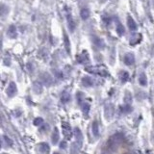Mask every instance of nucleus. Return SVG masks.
Masks as SVG:
<instances>
[{
	"label": "nucleus",
	"instance_id": "obj_18",
	"mask_svg": "<svg viewBox=\"0 0 154 154\" xmlns=\"http://www.w3.org/2000/svg\"><path fill=\"white\" fill-rule=\"evenodd\" d=\"M90 10L88 8H84L81 10V12H80V16H81V19L83 20H86V19H88L90 17Z\"/></svg>",
	"mask_w": 154,
	"mask_h": 154
},
{
	"label": "nucleus",
	"instance_id": "obj_16",
	"mask_svg": "<svg viewBox=\"0 0 154 154\" xmlns=\"http://www.w3.org/2000/svg\"><path fill=\"white\" fill-rule=\"evenodd\" d=\"M93 44L96 45L97 47H99V48H103L104 47V41H103L102 39H100V38H97V37H93Z\"/></svg>",
	"mask_w": 154,
	"mask_h": 154
},
{
	"label": "nucleus",
	"instance_id": "obj_17",
	"mask_svg": "<svg viewBox=\"0 0 154 154\" xmlns=\"http://www.w3.org/2000/svg\"><path fill=\"white\" fill-rule=\"evenodd\" d=\"M73 133H74V136H75V138H76V141H77V142H79V143H82L83 135H82V133H81V131H80L79 128L75 127V128H74V130H73Z\"/></svg>",
	"mask_w": 154,
	"mask_h": 154
},
{
	"label": "nucleus",
	"instance_id": "obj_13",
	"mask_svg": "<svg viewBox=\"0 0 154 154\" xmlns=\"http://www.w3.org/2000/svg\"><path fill=\"white\" fill-rule=\"evenodd\" d=\"M39 149H40V151H41L42 153L48 154L49 150H50V147H49L48 143H41L39 145Z\"/></svg>",
	"mask_w": 154,
	"mask_h": 154
},
{
	"label": "nucleus",
	"instance_id": "obj_8",
	"mask_svg": "<svg viewBox=\"0 0 154 154\" xmlns=\"http://www.w3.org/2000/svg\"><path fill=\"white\" fill-rule=\"evenodd\" d=\"M67 26H69V31L70 32H74L75 28H76V23H75V20L72 19V17H71V15H70V14H67Z\"/></svg>",
	"mask_w": 154,
	"mask_h": 154
},
{
	"label": "nucleus",
	"instance_id": "obj_12",
	"mask_svg": "<svg viewBox=\"0 0 154 154\" xmlns=\"http://www.w3.org/2000/svg\"><path fill=\"white\" fill-rule=\"evenodd\" d=\"M33 91H34L35 93L37 95H40V93H42V85L41 82H38V81H35L33 83Z\"/></svg>",
	"mask_w": 154,
	"mask_h": 154
},
{
	"label": "nucleus",
	"instance_id": "obj_10",
	"mask_svg": "<svg viewBox=\"0 0 154 154\" xmlns=\"http://www.w3.org/2000/svg\"><path fill=\"white\" fill-rule=\"evenodd\" d=\"M7 35H8L9 38H11V39H16L17 36V27L15 26V25H10L8 30H7Z\"/></svg>",
	"mask_w": 154,
	"mask_h": 154
},
{
	"label": "nucleus",
	"instance_id": "obj_34",
	"mask_svg": "<svg viewBox=\"0 0 154 154\" xmlns=\"http://www.w3.org/2000/svg\"><path fill=\"white\" fill-rule=\"evenodd\" d=\"M2 154H7V153H2Z\"/></svg>",
	"mask_w": 154,
	"mask_h": 154
},
{
	"label": "nucleus",
	"instance_id": "obj_31",
	"mask_svg": "<svg viewBox=\"0 0 154 154\" xmlns=\"http://www.w3.org/2000/svg\"><path fill=\"white\" fill-rule=\"evenodd\" d=\"M67 143H65V142H62L61 143H60V147L63 148V149H65V148H67Z\"/></svg>",
	"mask_w": 154,
	"mask_h": 154
},
{
	"label": "nucleus",
	"instance_id": "obj_27",
	"mask_svg": "<svg viewBox=\"0 0 154 154\" xmlns=\"http://www.w3.org/2000/svg\"><path fill=\"white\" fill-rule=\"evenodd\" d=\"M124 101L126 104H130L132 102V95L129 92H126L125 93V96H124Z\"/></svg>",
	"mask_w": 154,
	"mask_h": 154
},
{
	"label": "nucleus",
	"instance_id": "obj_9",
	"mask_svg": "<svg viewBox=\"0 0 154 154\" xmlns=\"http://www.w3.org/2000/svg\"><path fill=\"white\" fill-rule=\"evenodd\" d=\"M123 61H124L125 65H132L134 63H135V56H134L133 53H127V54H125Z\"/></svg>",
	"mask_w": 154,
	"mask_h": 154
},
{
	"label": "nucleus",
	"instance_id": "obj_2",
	"mask_svg": "<svg viewBox=\"0 0 154 154\" xmlns=\"http://www.w3.org/2000/svg\"><path fill=\"white\" fill-rule=\"evenodd\" d=\"M84 69L89 73L100 75V76L103 77H106L109 75V72H108V70L106 69L104 65H89V67H85Z\"/></svg>",
	"mask_w": 154,
	"mask_h": 154
},
{
	"label": "nucleus",
	"instance_id": "obj_22",
	"mask_svg": "<svg viewBox=\"0 0 154 154\" xmlns=\"http://www.w3.org/2000/svg\"><path fill=\"white\" fill-rule=\"evenodd\" d=\"M92 131H93V134L95 136V137H98V136H99V127H98V123L96 122H93Z\"/></svg>",
	"mask_w": 154,
	"mask_h": 154
},
{
	"label": "nucleus",
	"instance_id": "obj_28",
	"mask_svg": "<svg viewBox=\"0 0 154 154\" xmlns=\"http://www.w3.org/2000/svg\"><path fill=\"white\" fill-rule=\"evenodd\" d=\"M120 110H122V113H129L132 111V108H131V106L129 104H125L124 106L120 107Z\"/></svg>",
	"mask_w": 154,
	"mask_h": 154
},
{
	"label": "nucleus",
	"instance_id": "obj_32",
	"mask_svg": "<svg viewBox=\"0 0 154 154\" xmlns=\"http://www.w3.org/2000/svg\"><path fill=\"white\" fill-rule=\"evenodd\" d=\"M55 73H56V76L58 77V78H63V75H62V73L61 72H59V71H55Z\"/></svg>",
	"mask_w": 154,
	"mask_h": 154
},
{
	"label": "nucleus",
	"instance_id": "obj_3",
	"mask_svg": "<svg viewBox=\"0 0 154 154\" xmlns=\"http://www.w3.org/2000/svg\"><path fill=\"white\" fill-rule=\"evenodd\" d=\"M62 129H63V134L65 137V139L69 140L72 136V131H71V127L67 122H62Z\"/></svg>",
	"mask_w": 154,
	"mask_h": 154
},
{
	"label": "nucleus",
	"instance_id": "obj_14",
	"mask_svg": "<svg viewBox=\"0 0 154 154\" xmlns=\"http://www.w3.org/2000/svg\"><path fill=\"white\" fill-rule=\"evenodd\" d=\"M82 85L84 86V87H92L93 85V81L91 77L85 76L82 78Z\"/></svg>",
	"mask_w": 154,
	"mask_h": 154
},
{
	"label": "nucleus",
	"instance_id": "obj_21",
	"mask_svg": "<svg viewBox=\"0 0 154 154\" xmlns=\"http://www.w3.org/2000/svg\"><path fill=\"white\" fill-rule=\"evenodd\" d=\"M128 78H129V73H128L127 71H125V70H122V71L120 72V79L122 83H125L128 80Z\"/></svg>",
	"mask_w": 154,
	"mask_h": 154
},
{
	"label": "nucleus",
	"instance_id": "obj_19",
	"mask_svg": "<svg viewBox=\"0 0 154 154\" xmlns=\"http://www.w3.org/2000/svg\"><path fill=\"white\" fill-rule=\"evenodd\" d=\"M59 139H60L59 131H58V128H55L54 131H53V133H52V137H51L52 143H54V145H56V143H58V141H59Z\"/></svg>",
	"mask_w": 154,
	"mask_h": 154
},
{
	"label": "nucleus",
	"instance_id": "obj_23",
	"mask_svg": "<svg viewBox=\"0 0 154 154\" xmlns=\"http://www.w3.org/2000/svg\"><path fill=\"white\" fill-rule=\"evenodd\" d=\"M64 42H65V50H67V52L70 53V42H69V38H67V35H64Z\"/></svg>",
	"mask_w": 154,
	"mask_h": 154
},
{
	"label": "nucleus",
	"instance_id": "obj_6",
	"mask_svg": "<svg viewBox=\"0 0 154 154\" xmlns=\"http://www.w3.org/2000/svg\"><path fill=\"white\" fill-rule=\"evenodd\" d=\"M104 113H105V118L107 120H111L114 115V106L113 104H106L105 105V108H104Z\"/></svg>",
	"mask_w": 154,
	"mask_h": 154
},
{
	"label": "nucleus",
	"instance_id": "obj_5",
	"mask_svg": "<svg viewBox=\"0 0 154 154\" xmlns=\"http://www.w3.org/2000/svg\"><path fill=\"white\" fill-rule=\"evenodd\" d=\"M41 81L46 86H51L53 83V78L49 73L42 72L41 74Z\"/></svg>",
	"mask_w": 154,
	"mask_h": 154
},
{
	"label": "nucleus",
	"instance_id": "obj_7",
	"mask_svg": "<svg viewBox=\"0 0 154 154\" xmlns=\"http://www.w3.org/2000/svg\"><path fill=\"white\" fill-rule=\"evenodd\" d=\"M17 93V85L15 84L14 82H11L7 88V95H8L9 97H13L15 96Z\"/></svg>",
	"mask_w": 154,
	"mask_h": 154
},
{
	"label": "nucleus",
	"instance_id": "obj_24",
	"mask_svg": "<svg viewBox=\"0 0 154 154\" xmlns=\"http://www.w3.org/2000/svg\"><path fill=\"white\" fill-rule=\"evenodd\" d=\"M117 33H118V36H123V34L125 33V29H124V27H123V25L122 24H120V23H118V26H117Z\"/></svg>",
	"mask_w": 154,
	"mask_h": 154
},
{
	"label": "nucleus",
	"instance_id": "obj_15",
	"mask_svg": "<svg viewBox=\"0 0 154 154\" xmlns=\"http://www.w3.org/2000/svg\"><path fill=\"white\" fill-rule=\"evenodd\" d=\"M127 25H128V27H129V29L131 30V31H135V30L137 29V24H136L135 20H134V19L131 17H128V19H127Z\"/></svg>",
	"mask_w": 154,
	"mask_h": 154
},
{
	"label": "nucleus",
	"instance_id": "obj_33",
	"mask_svg": "<svg viewBox=\"0 0 154 154\" xmlns=\"http://www.w3.org/2000/svg\"><path fill=\"white\" fill-rule=\"evenodd\" d=\"M53 154H59V153H58V152H54V153H53Z\"/></svg>",
	"mask_w": 154,
	"mask_h": 154
},
{
	"label": "nucleus",
	"instance_id": "obj_1",
	"mask_svg": "<svg viewBox=\"0 0 154 154\" xmlns=\"http://www.w3.org/2000/svg\"><path fill=\"white\" fill-rule=\"evenodd\" d=\"M123 140V135L120 133H117L114 134V135L109 139V141L107 142V145H106V148L109 151L110 153L115 152L116 150L118 149V147L120 146V145L122 143Z\"/></svg>",
	"mask_w": 154,
	"mask_h": 154
},
{
	"label": "nucleus",
	"instance_id": "obj_4",
	"mask_svg": "<svg viewBox=\"0 0 154 154\" xmlns=\"http://www.w3.org/2000/svg\"><path fill=\"white\" fill-rule=\"evenodd\" d=\"M76 60L79 64H87V63H89L90 56H89V53L87 52V50H83L81 54L76 56Z\"/></svg>",
	"mask_w": 154,
	"mask_h": 154
},
{
	"label": "nucleus",
	"instance_id": "obj_11",
	"mask_svg": "<svg viewBox=\"0 0 154 154\" xmlns=\"http://www.w3.org/2000/svg\"><path fill=\"white\" fill-rule=\"evenodd\" d=\"M143 37H142V34H134L131 36L130 40H129V42L131 45H135L139 44V42H141V41H142Z\"/></svg>",
	"mask_w": 154,
	"mask_h": 154
},
{
	"label": "nucleus",
	"instance_id": "obj_20",
	"mask_svg": "<svg viewBox=\"0 0 154 154\" xmlns=\"http://www.w3.org/2000/svg\"><path fill=\"white\" fill-rule=\"evenodd\" d=\"M139 83L142 86H146L147 85V78H146V75L145 72H142L139 76Z\"/></svg>",
	"mask_w": 154,
	"mask_h": 154
},
{
	"label": "nucleus",
	"instance_id": "obj_30",
	"mask_svg": "<svg viewBox=\"0 0 154 154\" xmlns=\"http://www.w3.org/2000/svg\"><path fill=\"white\" fill-rule=\"evenodd\" d=\"M3 141H4V142L6 143L9 146H12V145H13L12 140H11V139H10L9 137H7V136H3Z\"/></svg>",
	"mask_w": 154,
	"mask_h": 154
},
{
	"label": "nucleus",
	"instance_id": "obj_26",
	"mask_svg": "<svg viewBox=\"0 0 154 154\" xmlns=\"http://www.w3.org/2000/svg\"><path fill=\"white\" fill-rule=\"evenodd\" d=\"M90 104L89 103H83L82 104V111L83 113H84V115L88 116V114H89V111H90Z\"/></svg>",
	"mask_w": 154,
	"mask_h": 154
},
{
	"label": "nucleus",
	"instance_id": "obj_25",
	"mask_svg": "<svg viewBox=\"0 0 154 154\" xmlns=\"http://www.w3.org/2000/svg\"><path fill=\"white\" fill-rule=\"evenodd\" d=\"M70 100V95L69 93H64L62 95V96H61V101L63 103H67V102H69Z\"/></svg>",
	"mask_w": 154,
	"mask_h": 154
},
{
	"label": "nucleus",
	"instance_id": "obj_29",
	"mask_svg": "<svg viewBox=\"0 0 154 154\" xmlns=\"http://www.w3.org/2000/svg\"><path fill=\"white\" fill-rule=\"evenodd\" d=\"M42 123H44V120H42V118H35V120H34V124L36 126L42 125Z\"/></svg>",
	"mask_w": 154,
	"mask_h": 154
}]
</instances>
